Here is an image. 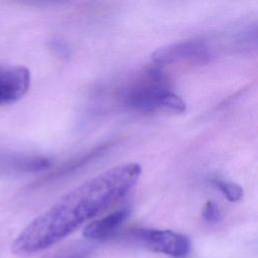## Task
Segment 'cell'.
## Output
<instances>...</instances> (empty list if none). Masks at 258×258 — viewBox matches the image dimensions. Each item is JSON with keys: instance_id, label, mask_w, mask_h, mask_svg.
Segmentation results:
<instances>
[{"instance_id": "cell-8", "label": "cell", "mask_w": 258, "mask_h": 258, "mask_svg": "<svg viewBox=\"0 0 258 258\" xmlns=\"http://www.w3.org/2000/svg\"><path fill=\"white\" fill-rule=\"evenodd\" d=\"M202 215H203L204 220L210 224L219 223L223 218L221 210L219 209L217 204H215L212 201H209L205 204V206L203 208Z\"/></svg>"}, {"instance_id": "cell-7", "label": "cell", "mask_w": 258, "mask_h": 258, "mask_svg": "<svg viewBox=\"0 0 258 258\" xmlns=\"http://www.w3.org/2000/svg\"><path fill=\"white\" fill-rule=\"evenodd\" d=\"M215 184L230 202H238L243 198V188L235 182L217 179Z\"/></svg>"}, {"instance_id": "cell-5", "label": "cell", "mask_w": 258, "mask_h": 258, "mask_svg": "<svg viewBox=\"0 0 258 258\" xmlns=\"http://www.w3.org/2000/svg\"><path fill=\"white\" fill-rule=\"evenodd\" d=\"M30 72L22 66L0 67V105L21 99L29 89Z\"/></svg>"}, {"instance_id": "cell-9", "label": "cell", "mask_w": 258, "mask_h": 258, "mask_svg": "<svg viewBox=\"0 0 258 258\" xmlns=\"http://www.w3.org/2000/svg\"><path fill=\"white\" fill-rule=\"evenodd\" d=\"M70 258H80L79 256H74V257H70Z\"/></svg>"}, {"instance_id": "cell-4", "label": "cell", "mask_w": 258, "mask_h": 258, "mask_svg": "<svg viewBox=\"0 0 258 258\" xmlns=\"http://www.w3.org/2000/svg\"><path fill=\"white\" fill-rule=\"evenodd\" d=\"M211 56L206 43L200 40H182L157 48L151 58L157 63H173L180 60L205 61Z\"/></svg>"}, {"instance_id": "cell-2", "label": "cell", "mask_w": 258, "mask_h": 258, "mask_svg": "<svg viewBox=\"0 0 258 258\" xmlns=\"http://www.w3.org/2000/svg\"><path fill=\"white\" fill-rule=\"evenodd\" d=\"M123 102L127 107L141 112L165 110L182 113L186 108L183 100L170 90L164 74L157 69L146 71L127 87Z\"/></svg>"}, {"instance_id": "cell-1", "label": "cell", "mask_w": 258, "mask_h": 258, "mask_svg": "<svg viewBox=\"0 0 258 258\" xmlns=\"http://www.w3.org/2000/svg\"><path fill=\"white\" fill-rule=\"evenodd\" d=\"M141 166L127 162L94 176L33 219L12 243L16 255L45 250L124 198L136 185Z\"/></svg>"}, {"instance_id": "cell-3", "label": "cell", "mask_w": 258, "mask_h": 258, "mask_svg": "<svg viewBox=\"0 0 258 258\" xmlns=\"http://www.w3.org/2000/svg\"><path fill=\"white\" fill-rule=\"evenodd\" d=\"M131 236L147 249L173 258H185L190 251L189 239L171 230L135 229Z\"/></svg>"}, {"instance_id": "cell-6", "label": "cell", "mask_w": 258, "mask_h": 258, "mask_svg": "<svg viewBox=\"0 0 258 258\" xmlns=\"http://www.w3.org/2000/svg\"><path fill=\"white\" fill-rule=\"evenodd\" d=\"M128 216L129 209L117 210L88 224L84 229L83 235L89 240H104L110 237L126 221Z\"/></svg>"}]
</instances>
